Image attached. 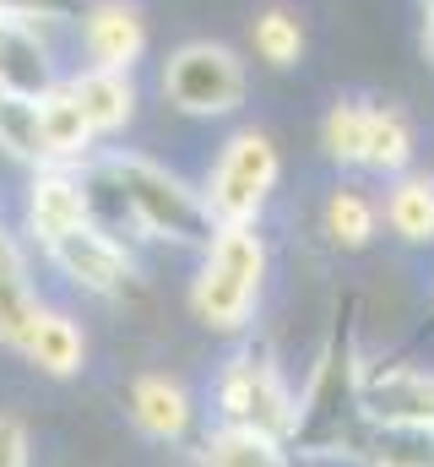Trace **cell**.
Returning a JSON list of instances; mask_svg holds the SVG:
<instances>
[{
	"label": "cell",
	"mask_w": 434,
	"mask_h": 467,
	"mask_svg": "<svg viewBox=\"0 0 434 467\" xmlns=\"http://www.w3.org/2000/svg\"><path fill=\"white\" fill-rule=\"evenodd\" d=\"M88 185L108 191L114 207L130 218V229H141V239H158L174 250H207V239L217 234L202 191L141 152H104L88 169Z\"/></svg>",
	"instance_id": "cell-1"
},
{
	"label": "cell",
	"mask_w": 434,
	"mask_h": 467,
	"mask_svg": "<svg viewBox=\"0 0 434 467\" xmlns=\"http://www.w3.org/2000/svg\"><path fill=\"white\" fill-rule=\"evenodd\" d=\"M358 386H364V369H358L353 299H336L331 332H326L321 353H315L310 386H305V397H299V419H294L288 451H299V457H342L347 441H353L358 424H364Z\"/></svg>",
	"instance_id": "cell-2"
},
{
	"label": "cell",
	"mask_w": 434,
	"mask_h": 467,
	"mask_svg": "<svg viewBox=\"0 0 434 467\" xmlns=\"http://www.w3.org/2000/svg\"><path fill=\"white\" fill-rule=\"evenodd\" d=\"M266 288V239L255 223H222L202 250L191 310L207 332H244Z\"/></svg>",
	"instance_id": "cell-3"
},
{
	"label": "cell",
	"mask_w": 434,
	"mask_h": 467,
	"mask_svg": "<svg viewBox=\"0 0 434 467\" xmlns=\"http://www.w3.org/2000/svg\"><path fill=\"white\" fill-rule=\"evenodd\" d=\"M277 174H283V158H277L272 136L266 130H233L217 152L212 174H207V191H202L212 223L217 229L222 223H255L277 191Z\"/></svg>",
	"instance_id": "cell-4"
},
{
	"label": "cell",
	"mask_w": 434,
	"mask_h": 467,
	"mask_svg": "<svg viewBox=\"0 0 434 467\" xmlns=\"http://www.w3.org/2000/svg\"><path fill=\"white\" fill-rule=\"evenodd\" d=\"M217 419L222 424H239V430L277 435V441L294 435L299 397L288 391V380H283L272 348H239L222 364V375H217Z\"/></svg>",
	"instance_id": "cell-5"
},
{
	"label": "cell",
	"mask_w": 434,
	"mask_h": 467,
	"mask_svg": "<svg viewBox=\"0 0 434 467\" xmlns=\"http://www.w3.org/2000/svg\"><path fill=\"white\" fill-rule=\"evenodd\" d=\"M244 88H250L244 60L228 44H212V38H191L163 60V99L191 119L233 115L244 104Z\"/></svg>",
	"instance_id": "cell-6"
},
{
	"label": "cell",
	"mask_w": 434,
	"mask_h": 467,
	"mask_svg": "<svg viewBox=\"0 0 434 467\" xmlns=\"http://www.w3.org/2000/svg\"><path fill=\"white\" fill-rule=\"evenodd\" d=\"M44 255L60 266V277H66L71 288H82V294H93V299H130V294L141 288V283H136V277H141L136 261H130L125 244L108 229H98V223H82V229L49 239Z\"/></svg>",
	"instance_id": "cell-7"
},
{
	"label": "cell",
	"mask_w": 434,
	"mask_h": 467,
	"mask_svg": "<svg viewBox=\"0 0 434 467\" xmlns=\"http://www.w3.org/2000/svg\"><path fill=\"white\" fill-rule=\"evenodd\" d=\"M22 218H27V234L38 244L60 239V234L93 223V185L88 174L66 169V163H49V169H33L27 180V196H22Z\"/></svg>",
	"instance_id": "cell-8"
},
{
	"label": "cell",
	"mask_w": 434,
	"mask_h": 467,
	"mask_svg": "<svg viewBox=\"0 0 434 467\" xmlns=\"http://www.w3.org/2000/svg\"><path fill=\"white\" fill-rule=\"evenodd\" d=\"M358 408H364L369 424H418V430H434V375L429 369H413V364L364 369Z\"/></svg>",
	"instance_id": "cell-9"
},
{
	"label": "cell",
	"mask_w": 434,
	"mask_h": 467,
	"mask_svg": "<svg viewBox=\"0 0 434 467\" xmlns=\"http://www.w3.org/2000/svg\"><path fill=\"white\" fill-rule=\"evenodd\" d=\"M82 44L88 60L104 71H136L141 49H147V16L130 0H93L82 11Z\"/></svg>",
	"instance_id": "cell-10"
},
{
	"label": "cell",
	"mask_w": 434,
	"mask_h": 467,
	"mask_svg": "<svg viewBox=\"0 0 434 467\" xmlns=\"http://www.w3.org/2000/svg\"><path fill=\"white\" fill-rule=\"evenodd\" d=\"M125 408H130V424H136L147 441H158V446L185 441V435H191V419H196L191 391H185L174 375H136Z\"/></svg>",
	"instance_id": "cell-11"
},
{
	"label": "cell",
	"mask_w": 434,
	"mask_h": 467,
	"mask_svg": "<svg viewBox=\"0 0 434 467\" xmlns=\"http://www.w3.org/2000/svg\"><path fill=\"white\" fill-rule=\"evenodd\" d=\"M55 82H60V71H55V55H49V44L38 38V27L0 16V93H27V99H38V93H49Z\"/></svg>",
	"instance_id": "cell-12"
},
{
	"label": "cell",
	"mask_w": 434,
	"mask_h": 467,
	"mask_svg": "<svg viewBox=\"0 0 434 467\" xmlns=\"http://www.w3.org/2000/svg\"><path fill=\"white\" fill-rule=\"evenodd\" d=\"M38 310H44V299H38L33 277H27V255H22L16 234L0 223V343L11 353L27 343Z\"/></svg>",
	"instance_id": "cell-13"
},
{
	"label": "cell",
	"mask_w": 434,
	"mask_h": 467,
	"mask_svg": "<svg viewBox=\"0 0 434 467\" xmlns=\"http://www.w3.org/2000/svg\"><path fill=\"white\" fill-rule=\"evenodd\" d=\"M22 358L38 369V375H55V380H71L82 364H88V332H82V321L77 316H66V310H38V321H33V332H27V343H22Z\"/></svg>",
	"instance_id": "cell-14"
},
{
	"label": "cell",
	"mask_w": 434,
	"mask_h": 467,
	"mask_svg": "<svg viewBox=\"0 0 434 467\" xmlns=\"http://www.w3.org/2000/svg\"><path fill=\"white\" fill-rule=\"evenodd\" d=\"M71 99L82 104V119L93 125V136H114L136 119V82L130 71H104V66H88L77 77H66Z\"/></svg>",
	"instance_id": "cell-15"
},
{
	"label": "cell",
	"mask_w": 434,
	"mask_h": 467,
	"mask_svg": "<svg viewBox=\"0 0 434 467\" xmlns=\"http://www.w3.org/2000/svg\"><path fill=\"white\" fill-rule=\"evenodd\" d=\"M38 125H44V147H49V163H66V169H77V163H88V152H93V125L82 119V104L71 99V88H66V77L49 88V93H38Z\"/></svg>",
	"instance_id": "cell-16"
},
{
	"label": "cell",
	"mask_w": 434,
	"mask_h": 467,
	"mask_svg": "<svg viewBox=\"0 0 434 467\" xmlns=\"http://www.w3.org/2000/svg\"><path fill=\"white\" fill-rule=\"evenodd\" d=\"M202 467H294L288 441L261 435V430H239V424H217L202 441Z\"/></svg>",
	"instance_id": "cell-17"
},
{
	"label": "cell",
	"mask_w": 434,
	"mask_h": 467,
	"mask_svg": "<svg viewBox=\"0 0 434 467\" xmlns=\"http://www.w3.org/2000/svg\"><path fill=\"white\" fill-rule=\"evenodd\" d=\"M250 49H255V60L266 71H294L305 60V22H299V11L283 5V0L261 5L250 16Z\"/></svg>",
	"instance_id": "cell-18"
},
{
	"label": "cell",
	"mask_w": 434,
	"mask_h": 467,
	"mask_svg": "<svg viewBox=\"0 0 434 467\" xmlns=\"http://www.w3.org/2000/svg\"><path fill=\"white\" fill-rule=\"evenodd\" d=\"M0 152L16 158L22 169H49V147H44V125H38V99L0 93Z\"/></svg>",
	"instance_id": "cell-19"
},
{
	"label": "cell",
	"mask_w": 434,
	"mask_h": 467,
	"mask_svg": "<svg viewBox=\"0 0 434 467\" xmlns=\"http://www.w3.org/2000/svg\"><path fill=\"white\" fill-rule=\"evenodd\" d=\"M386 223L408 244H429L434 239V180L429 174H397V185L386 196Z\"/></svg>",
	"instance_id": "cell-20"
},
{
	"label": "cell",
	"mask_w": 434,
	"mask_h": 467,
	"mask_svg": "<svg viewBox=\"0 0 434 467\" xmlns=\"http://www.w3.org/2000/svg\"><path fill=\"white\" fill-rule=\"evenodd\" d=\"M408 163H413V119L397 104H375L369 109V141H364V169L402 174Z\"/></svg>",
	"instance_id": "cell-21"
},
{
	"label": "cell",
	"mask_w": 434,
	"mask_h": 467,
	"mask_svg": "<svg viewBox=\"0 0 434 467\" xmlns=\"http://www.w3.org/2000/svg\"><path fill=\"white\" fill-rule=\"evenodd\" d=\"M369 99H336L321 119V147L331 163H342V169H353V163H364V141H369Z\"/></svg>",
	"instance_id": "cell-22"
},
{
	"label": "cell",
	"mask_w": 434,
	"mask_h": 467,
	"mask_svg": "<svg viewBox=\"0 0 434 467\" xmlns=\"http://www.w3.org/2000/svg\"><path fill=\"white\" fill-rule=\"evenodd\" d=\"M375 223H380V213H375V202H369L358 185L331 191V202H326V234H331V244L364 250V244L375 239Z\"/></svg>",
	"instance_id": "cell-23"
},
{
	"label": "cell",
	"mask_w": 434,
	"mask_h": 467,
	"mask_svg": "<svg viewBox=\"0 0 434 467\" xmlns=\"http://www.w3.org/2000/svg\"><path fill=\"white\" fill-rule=\"evenodd\" d=\"M88 0H0V16L27 22V27H49V22H82Z\"/></svg>",
	"instance_id": "cell-24"
},
{
	"label": "cell",
	"mask_w": 434,
	"mask_h": 467,
	"mask_svg": "<svg viewBox=\"0 0 434 467\" xmlns=\"http://www.w3.org/2000/svg\"><path fill=\"white\" fill-rule=\"evenodd\" d=\"M33 462V446H27V430L16 413H0V467H27Z\"/></svg>",
	"instance_id": "cell-25"
},
{
	"label": "cell",
	"mask_w": 434,
	"mask_h": 467,
	"mask_svg": "<svg viewBox=\"0 0 434 467\" xmlns=\"http://www.w3.org/2000/svg\"><path fill=\"white\" fill-rule=\"evenodd\" d=\"M418 5H424V16H434V0H418Z\"/></svg>",
	"instance_id": "cell-26"
}]
</instances>
